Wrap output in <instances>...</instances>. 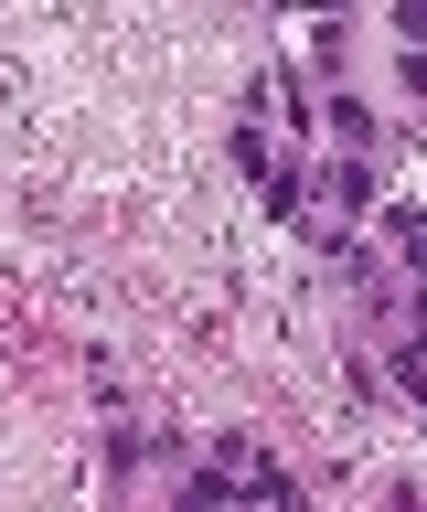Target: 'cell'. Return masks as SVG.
<instances>
[{
    "mask_svg": "<svg viewBox=\"0 0 427 512\" xmlns=\"http://www.w3.org/2000/svg\"><path fill=\"white\" fill-rule=\"evenodd\" d=\"M321 192L342 214H363V203H374V160H321Z\"/></svg>",
    "mask_w": 427,
    "mask_h": 512,
    "instance_id": "cell-1",
    "label": "cell"
},
{
    "mask_svg": "<svg viewBox=\"0 0 427 512\" xmlns=\"http://www.w3.org/2000/svg\"><path fill=\"white\" fill-rule=\"evenodd\" d=\"M395 512H427V491H395Z\"/></svg>",
    "mask_w": 427,
    "mask_h": 512,
    "instance_id": "cell-5",
    "label": "cell"
},
{
    "mask_svg": "<svg viewBox=\"0 0 427 512\" xmlns=\"http://www.w3.org/2000/svg\"><path fill=\"white\" fill-rule=\"evenodd\" d=\"M385 363H395V384H406V395H417V406H427V342H395Z\"/></svg>",
    "mask_w": 427,
    "mask_h": 512,
    "instance_id": "cell-4",
    "label": "cell"
},
{
    "mask_svg": "<svg viewBox=\"0 0 427 512\" xmlns=\"http://www.w3.org/2000/svg\"><path fill=\"white\" fill-rule=\"evenodd\" d=\"M331 139H342V160H363V139H374V107H363V96H331Z\"/></svg>",
    "mask_w": 427,
    "mask_h": 512,
    "instance_id": "cell-3",
    "label": "cell"
},
{
    "mask_svg": "<svg viewBox=\"0 0 427 512\" xmlns=\"http://www.w3.org/2000/svg\"><path fill=\"white\" fill-rule=\"evenodd\" d=\"M385 235H395V256H406V278L427 288V214H406V203H385Z\"/></svg>",
    "mask_w": 427,
    "mask_h": 512,
    "instance_id": "cell-2",
    "label": "cell"
}]
</instances>
